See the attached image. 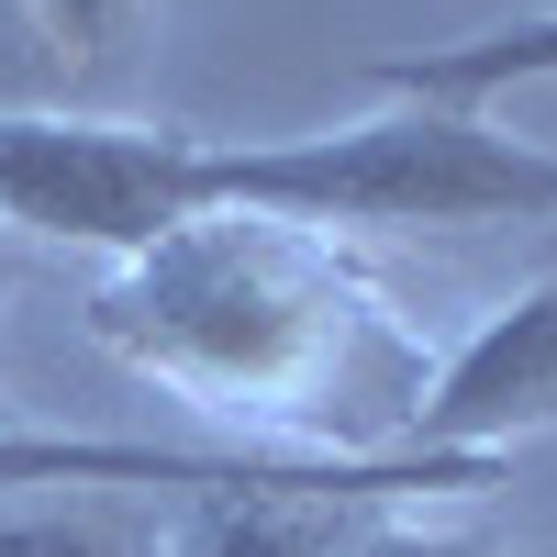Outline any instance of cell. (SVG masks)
Here are the masks:
<instances>
[{
    "mask_svg": "<svg viewBox=\"0 0 557 557\" xmlns=\"http://www.w3.org/2000/svg\"><path fill=\"white\" fill-rule=\"evenodd\" d=\"M312 223V235H491L557 223V146L502 112L380 101L312 134H201V123H123L78 101L0 112V235L146 257L190 223Z\"/></svg>",
    "mask_w": 557,
    "mask_h": 557,
    "instance_id": "1",
    "label": "cell"
},
{
    "mask_svg": "<svg viewBox=\"0 0 557 557\" xmlns=\"http://www.w3.org/2000/svg\"><path fill=\"white\" fill-rule=\"evenodd\" d=\"M89 335L223 424H290L312 457H391L424 391L401 312H380L357 257L312 223L223 212L157 235L146 257H112Z\"/></svg>",
    "mask_w": 557,
    "mask_h": 557,
    "instance_id": "2",
    "label": "cell"
},
{
    "mask_svg": "<svg viewBox=\"0 0 557 557\" xmlns=\"http://www.w3.org/2000/svg\"><path fill=\"white\" fill-rule=\"evenodd\" d=\"M513 457H335L323 480H268V491H201L157 513V557H346L357 513H391V502H457L491 491Z\"/></svg>",
    "mask_w": 557,
    "mask_h": 557,
    "instance_id": "3",
    "label": "cell"
},
{
    "mask_svg": "<svg viewBox=\"0 0 557 557\" xmlns=\"http://www.w3.org/2000/svg\"><path fill=\"white\" fill-rule=\"evenodd\" d=\"M546 424H557V278H524V290H502L424 368V391L401 412V446H424V457H513Z\"/></svg>",
    "mask_w": 557,
    "mask_h": 557,
    "instance_id": "4",
    "label": "cell"
},
{
    "mask_svg": "<svg viewBox=\"0 0 557 557\" xmlns=\"http://www.w3.org/2000/svg\"><path fill=\"white\" fill-rule=\"evenodd\" d=\"M312 446H178V435H89V424H23L0 412V502L45 491H123V502H201V491H268L323 480Z\"/></svg>",
    "mask_w": 557,
    "mask_h": 557,
    "instance_id": "5",
    "label": "cell"
},
{
    "mask_svg": "<svg viewBox=\"0 0 557 557\" xmlns=\"http://www.w3.org/2000/svg\"><path fill=\"white\" fill-rule=\"evenodd\" d=\"M368 89L424 101V112H502L513 89H557V12H513L457 45H424V57H391V67H368Z\"/></svg>",
    "mask_w": 557,
    "mask_h": 557,
    "instance_id": "6",
    "label": "cell"
},
{
    "mask_svg": "<svg viewBox=\"0 0 557 557\" xmlns=\"http://www.w3.org/2000/svg\"><path fill=\"white\" fill-rule=\"evenodd\" d=\"M168 502H123V491H45V502H0V557H157Z\"/></svg>",
    "mask_w": 557,
    "mask_h": 557,
    "instance_id": "7",
    "label": "cell"
},
{
    "mask_svg": "<svg viewBox=\"0 0 557 557\" xmlns=\"http://www.w3.org/2000/svg\"><path fill=\"white\" fill-rule=\"evenodd\" d=\"M146 12H157V0H34V23L57 34L67 89H112L134 67V45H146Z\"/></svg>",
    "mask_w": 557,
    "mask_h": 557,
    "instance_id": "8",
    "label": "cell"
},
{
    "mask_svg": "<svg viewBox=\"0 0 557 557\" xmlns=\"http://www.w3.org/2000/svg\"><path fill=\"white\" fill-rule=\"evenodd\" d=\"M346 557H557V546H491V535H446V524H357Z\"/></svg>",
    "mask_w": 557,
    "mask_h": 557,
    "instance_id": "9",
    "label": "cell"
},
{
    "mask_svg": "<svg viewBox=\"0 0 557 557\" xmlns=\"http://www.w3.org/2000/svg\"><path fill=\"white\" fill-rule=\"evenodd\" d=\"M0 301H12V246H0ZM0 412H12V391H0Z\"/></svg>",
    "mask_w": 557,
    "mask_h": 557,
    "instance_id": "10",
    "label": "cell"
}]
</instances>
